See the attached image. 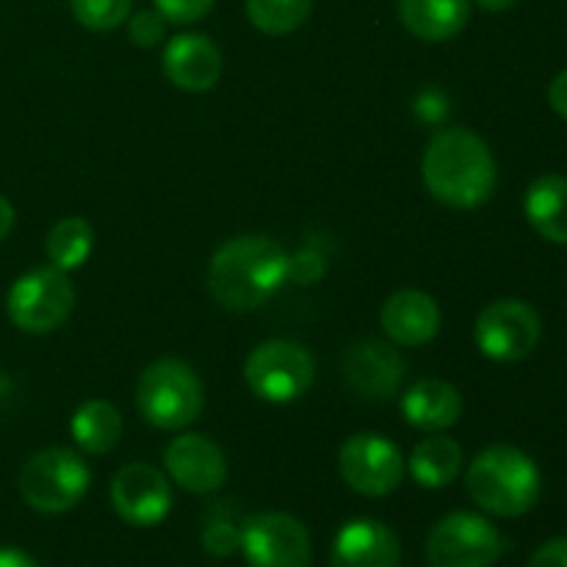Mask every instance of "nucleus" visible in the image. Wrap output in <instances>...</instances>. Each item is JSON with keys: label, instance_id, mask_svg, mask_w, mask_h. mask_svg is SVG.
<instances>
[{"label": "nucleus", "instance_id": "23", "mask_svg": "<svg viewBox=\"0 0 567 567\" xmlns=\"http://www.w3.org/2000/svg\"><path fill=\"white\" fill-rule=\"evenodd\" d=\"M94 247V233L92 225L81 216H66L59 225H53V230L48 233V241H44V249H48L50 266L61 271H72L78 266H83L92 255Z\"/></svg>", "mask_w": 567, "mask_h": 567}, {"label": "nucleus", "instance_id": "14", "mask_svg": "<svg viewBox=\"0 0 567 567\" xmlns=\"http://www.w3.org/2000/svg\"><path fill=\"white\" fill-rule=\"evenodd\" d=\"M343 374L349 388L369 402H385L399 391L404 380V360L388 343L365 338L343 358Z\"/></svg>", "mask_w": 567, "mask_h": 567}, {"label": "nucleus", "instance_id": "1", "mask_svg": "<svg viewBox=\"0 0 567 567\" xmlns=\"http://www.w3.org/2000/svg\"><path fill=\"white\" fill-rule=\"evenodd\" d=\"M291 277V258L269 236H238L221 244L208 266L210 297L230 313H249Z\"/></svg>", "mask_w": 567, "mask_h": 567}, {"label": "nucleus", "instance_id": "6", "mask_svg": "<svg viewBox=\"0 0 567 567\" xmlns=\"http://www.w3.org/2000/svg\"><path fill=\"white\" fill-rule=\"evenodd\" d=\"M75 308V288H72L66 271L55 266L33 269L14 280L6 310L17 330L31 332V336H48L59 330Z\"/></svg>", "mask_w": 567, "mask_h": 567}, {"label": "nucleus", "instance_id": "19", "mask_svg": "<svg viewBox=\"0 0 567 567\" xmlns=\"http://www.w3.org/2000/svg\"><path fill=\"white\" fill-rule=\"evenodd\" d=\"M399 17L415 39L446 42L468 25L471 0H399Z\"/></svg>", "mask_w": 567, "mask_h": 567}, {"label": "nucleus", "instance_id": "9", "mask_svg": "<svg viewBox=\"0 0 567 567\" xmlns=\"http://www.w3.org/2000/svg\"><path fill=\"white\" fill-rule=\"evenodd\" d=\"M540 336V316L524 299H496L482 310L474 327L480 352L496 363H518L529 358Z\"/></svg>", "mask_w": 567, "mask_h": 567}, {"label": "nucleus", "instance_id": "5", "mask_svg": "<svg viewBox=\"0 0 567 567\" xmlns=\"http://www.w3.org/2000/svg\"><path fill=\"white\" fill-rule=\"evenodd\" d=\"M92 485V471L72 449H44L20 471V496L31 509L61 515L75 507Z\"/></svg>", "mask_w": 567, "mask_h": 567}, {"label": "nucleus", "instance_id": "22", "mask_svg": "<svg viewBox=\"0 0 567 567\" xmlns=\"http://www.w3.org/2000/svg\"><path fill=\"white\" fill-rule=\"evenodd\" d=\"M70 430L78 449H83L86 454H105L120 443L122 415L105 399H92L75 410Z\"/></svg>", "mask_w": 567, "mask_h": 567}, {"label": "nucleus", "instance_id": "18", "mask_svg": "<svg viewBox=\"0 0 567 567\" xmlns=\"http://www.w3.org/2000/svg\"><path fill=\"white\" fill-rule=\"evenodd\" d=\"M402 413L415 430L443 432L463 415V396L446 380H421L404 393Z\"/></svg>", "mask_w": 567, "mask_h": 567}, {"label": "nucleus", "instance_id": "28", "mask_svg": "<svg viewBox=\"0 0 567 567\" xmlns=\"http://www.w3.org/2000/svg\"><path fill=\"white\" fill-rule=\"evenodd\" d=\"M216 0H155V9L166 17L169 22H197L214 9Z\"/></svg>", "mask_w": 567, "mask_h": 567}, {"label": "nucleus", "instance_id": "17", "mask_svg": "<svg viewBox=\"0 0 567 567\" xmlns=\"http://www.w3.org/2000/svg\"><path fill=\"white\" fill-rule=\"evenodd\" d=\"M382 330L399 347H424L441 332V308L435 299L415 288H404L382 305Z\"/></svg>", "mask_w": 567, "mask_h": 567}, {"label": "nucleus", "instance_id": "16", "mask_svg": "<svg viewBox=\"0 0 567 567\" xmlns=\"http://www.w3.org/2000/svg\"><path fill=\"white\" fill-rule=\"evenodd\" d=\"M402 548L396 535L380 520H349L336 535L330 567H399Z\"/></svg>", "mask_w": 567, "mask_h": 567}, {"label": "nucleus", "instance_id": "21", "mask_svg": "<svg viewBox=\"0 0 567 567\" xmlns=\"http://www.w3.org/2000/svg\"><path fill=\"white\" fill-rule=\"evenodd\" d=\"M408 471L426 491L449 487L463 471V446L449 435L424 437L410 454Z\"/></svg>", "mask_w": 567, "mask_h": 567}, {"label": "nucleus", "instance_id": "3", "mask_svg": "<svg viewBox=\"0 0 567 567\" xmlns=\"http://www.w3.org/2000/svg\"><path fill=\"white\" fill-rule=\"evenodd\" d=\"M543 491L540 468L515 446H491L468 468V493L476 507L498 518H520Z\"/></svg>", "mask_w": 567, "mask_h": 567}, {"label": "nucleus", "instance_id": "32", "mask_svg": "<svg viewBox=\"0 0 567 567\" xmlns=\"http://www.w3.org/2000/svg\"><path fill=\"white\" fill-rule=\"evenodd\" d=\"M11 227H14V208H11L9 199L0 194V241H3L6 236L11 233Z\"/></svg>", "mask_w": 567, "mask_h": 567}, {"label": "nucleus", "instance_id": "20", "mask_svg": "<svg viewBox=\"0 0 567 567\" xmlns=\"http://www.w3.org/2000/svg\"><path fill=\"white\" fill-rule=\"evenodd\" d=\"M524 210L537 236L551 244H567V177L548 172L529 186Z\"/></svg>", "mask_w": 567, "mask_h": 567}, {"label": "nucleus", "instance_id": "11", "mask_svg": "<svg viewBox=\"0 0 567 567\" xmlns=\"http://www.w3.org/2000/svg\"><path fill=\"white\" fill-rule=\"evenodd\" d=\"M241 551L249 567H310V535L286 513H260L244 524Z\"/></svg>", "mask_w": 567, "mask_h": 567}, {"label": "nucleus", "instance_id": "7", "mask_svg": "<svg viewBox=\"0 0 567 567\" xmlns=\"http://www.w3.org/2000/svg\"><path fill=\"white\" fill-rule=\"evenodd\" d=\"M249 391L271 404L297 402L316 380V360L297 341H266L244 363Z\"/></svg>", "mask_w": 567, "mask_h": 567}, {"label": "nucleus", "instance_id": "10", "mask_svg": "<svg viewBox=\"0 0 567 567\" xmlns=\"http://www.w3.org/2000/svg\"><path fill=\"white\" fill-rule=\"evenodd\" d=\"M338 468L354 493L371 498L388 496L404 480L402 452L388 437L374 435V432H360L349 437L338 454Z\"/></svg>", "mask_w": 567, "mask_h": 567}, {"label": "nucleus", "instance_id": "4", "mask_svg": "<svg viewBox=\"0 0 567 567\" xmlns=\"http://www.w3.org/2000/svg\"><path fill=\"white\" fill-rule=\"evenodd\" d=\"M136 404L147 424L158 430H186L205 408L203 382L183 360H155L138 377Z\"/></svg>", "mask_w": 567, "mask_h": 567}, {"label": "nucleus", "instance_id": "33", "mask_svg": "<svg viewBox=\"0 0 567 567\" xmlns=\"http://www.w3.org/2000/svg\"><path fill=\"white\" fill-rule=\"evenodd\" d=\"M476 3H480L485 11H507L513 9L518 0H476Z\"/></svg>", "mask_w": 567, "mask_h": 567}, {"label": "nucleus", "instance_id": "8", "mask_svg": "<svg viewBox=\"0 0 567 567\" xmlns=\"http://www.w3.org/2000/svg\"><path fill=\"white\" fill-rule=\"evenodd\" d=\"M502 551V532L474 513L446 515L432 526L426 540L430 567H493Z\"/></svg>", "mask_w": 567, "mask_h": 567}, {"label": "nucleus", "instance_id": "24", "mask_svg": "<svg viewBox=\"0 0 567 567\" xmlns=\"http://www.w3.org/2000/svg\"><path fill=\"white\" fill-rule=\"evenodd\" d=\"M313 11V0H247V17L260 33L282 37L297 31Z\"/></svg>", "mask_w": 567, "mask_h": 567}, {"label": "nucleus", "instance_id": "25", "mask_svg": "<svg viewBox=\"0 0 567 567\" xmlns=\"http://www.w3.org/2000/svg\"><path fill=\"white\" fill-rule=\"evenodd\" d=\"M72 14L89 31H114L131 17L133 0H70Z\"/></svg>", "mask_w": 567, "mask_h": 567}, {"label": "nucleus", "instance_id": "29", "mask_svg": "<svg viewBox=\"0 0 567 567\" xmlns=\"http://www.w3.org/2000/svg\"><path fill=\"white\" fill-rule=\"evenodd\" d=\"M529 567H567V537H554L532 554Z\"/></svg>", "mask_w": 567, "mask_h": 567}, {"label": "nucleus", "instance_id": "12", "mask_svg": "<svg viewBox=\"0 0 567 567\" xmlns=\"http://www.w3.org/2000/svg\"><path fill=\"white\" fill-rule=\"evenodd\" d=\"M111 504L125 524L147 529V526L161 524L169 515V480L147 463L122 465L111 480Z\"/></svg>", "mask_w": 567, "mask_h": 567}, {"label": "nucleus", "instance_id": "27", "mask_svg": "<svg viewBox=\"0 0 567 567\" xmlns=\"http://www.w3.org/2000/svg\"><path fill=\"white\" fill-rule=\"evenodd\" d=\"M203 546L210 557H230L241 548V532L230 520H214L203 535Z\"/></svg>", "mask_w": 567, "mask_h": 567}, {"label": "nucleus", "instance_id": "15", "mask_svg": "<svg viewBox=\"0 0 567 567\" xmlns=\"http://www.w3.org/2000/svg\"><path fill=\"white\" fill-rule=\"evenodd\" d=\"M164 75L183 92H208L221 75V53L205 33H177L164 48Z\"/></svg>", "mask_w": 567, "mask_h": 567}, {"label": "nucleus", "instance_id": "13", "mask_svg": "<svg viewBox=\"0 0 567 567\" xmlns=\"http://www.w3.org/2000/svg\"><path fill=\"white\" fill-rule=\"evenodd\" d=\"M164 465L175 485L188 493H197V496L219 491L227 480L225 454L210 437L199 435V432H186V435L175 437L166 446Z\"/></svg>", "mask_w": 567, "mask_h": 567}, {"label": "nucleus", "instance_id": "26", "mask_svg": "<svg viewBox=\"0 0 567 567\" xmlns=\"http://www.w3.org/2000/svg\"><path fill=\"white\" fill-rule=\"evenodd\" d=\"M166 17L158 9H144L127 20V33L138 48H153L166 37Z\"/></svg>", "mask_w": 567, "mask_h": 567}, {"label": "nucleus", "instance_id": "30", "mask_svg": "<svg viewBox=\"0 0 567 567\" xmlns=\"http://www.w3.org/2000/svg\"><path fill=\"white\" fill-rule=\"evenodd\" d=\"M548 105H551L554 114L567 122V70L554 75V81L548 83Z\"/></svg>", "mask_w": 567, "mask_h": 567}, {"label": "nucleus", "instance_id": "2", "mask_svg": "<svg viewBox=\"0 0 567 567\" xmlns=\"http://www.w3.org/2000/svg\"><path fill=\"white\" fill-rule=\"evenodd\" d=\"M424 183L437 203L449 208H480L496 192V158L476 133L465 127L441 131L426 144Z\"/></svg>", "mask_w": 567, "mask_h": 567}, {"label": "nucleus", "instance_id": "31", "mask_svg": "<svg viewBox=\"0 0 567 567\" xmlns=\"http://www.w3.org/2000/svg\"><path fill=\"white\" fill-rule=\"evenodd\" d=\"M0 567H39L33 557H28L20 548H0Z\"/></svg>", "mask_w": 567, "mask_h": 567}]
</instances>
